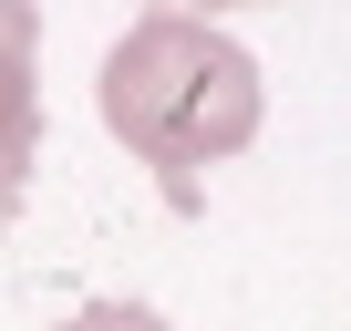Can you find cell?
Returning <instances> with one entry per match:
<instances>
[{
	"mask_svg": "<svg viewBox=\"0 0 351 331\" xmlns=\"http://www.w3.org/2000/svg\"><path fill=\"white\" fill-rule=\"evenodd\" d=\"M93 114H104V135L134 166H155L165 207L197 218L207 207V166H228V155L258 145L269 83H258L248 42H228L217 21H197V11H145V21H124V42L93 73Z\"/></svg>",
	"mask_w": 351,
	"mask_h": 331,
	"instance_id": "6da1fadb",
	"label": "cell"
},
{
	"mask_svg": "<svg viewBox=\"0 0 351 331\" xmlns=\"http://www.w3.org/2000/svg\"><path fill=\"white\" fill-rule=\"evenodd\" d=\"M42 166V0H0V228Z\"/></svg>",
	"mask_w": 351,
	"mask_h": 331,
	"instance_id": "7a4b0ae2",
	"label": "cell"
},
{
	"mask_svg": "<svg viewBox=\"0 0 351 331\" xmlns=\"http://www.w3.org/2000/svg\"><path fill=\"white\" fill-rule=\"evenodd\" d=\"M62 331H165V310L155 300H83Z\"/></svg>",
	"mask_w": 351,
	"mask_h": 331,
	"instance_id": "3957f363",
	"label": "cell"
},
{
	"mask_svg": "<svg viewBox=\"0 0 351 331\" xmlns=\"http://www.w3.org/2000/svg\"><path fill=\"white\" fill-rule=\"evenodd\" d=\"M155 11H197V21H217V11H248V0H155Z\"/></svg>",
	"mask_w": 351,
	"mask_h": 331,
	"instance_id": "277c9868",
	"label": "cell"
}]
</instances>
